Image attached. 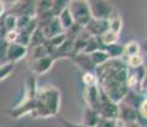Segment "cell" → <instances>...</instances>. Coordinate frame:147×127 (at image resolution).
Segmentation results:
<instances>
[{
	"instance_id": "19",
	"label": "cell",
	"mask_w": 147,
	"mask_h": 127,
	"mask_svg": "<svg viewBox=\"0 0 147 127\" xmlns=\"http://www.w3.org/2000/svg\"><path fill=\"white\" fill-rule=\"evenodd\" d=\"M58 21H59V23H60L61 25V28H63V31L65 32L67 29H69L70 27H72L73 24V19H72V15H70V13H69V10H68V7L65 8V9L63 10L60 14H59L58 17Z\"/></svg>"
},
{
	"instance_id": "2",
	"label": "cell",
	"mask_w": 147,
	"mask_h": 127,
	"mask_svg": "<svg viewBox=\"0 0 147 127\" xmlns=\"http://www.w3.org/2000/svg\"><path fill=\"white\" fill-rule=\"evenodd\" d=\"M59 107H60V92L55 86L47 85L36 92L30 114L33 118L54 117L58 116Z\"/></svg>"
},
{
	"instance_id": "12",
	"label": "cell",
	"mask_w": 147,
	"mask_h": 127,
	"mask_svg": "<svg viewBox=\"0 0 147 127\" xmlns=\"http://www.w3.org/2000/svg\"><path fill=\"white\" fill-rule=\"evenodd\" d=\"M72 60L74 61V63L77 64L84 72H94L95 69H96L94 65H92V63H91V59H90V56L86 55V53H83V52L77 53V55H76L72 59Z\"/></svg>"
},
{
	"instance_id": "30",
	"label": "cell",
	"mask_w": 147,
	"mask_h": 127,
	"mask_svg": "<svg viewBox=\"0 0 147 127\" xmlns=\"http://www.w3.org/2000/svg\"><path fill=\"white\" fill-rule=\"evenodd\" d=\"M114 122L115 121H110V120H105V118H100L97 122L96 127H114Z\"/></svg>"
},
{
	"instance_id": "29",
	"label": "cell",
	"mask_w": 147,
	"mask_h": 127,
	"mask_svg": "<svg viewBox=\"0 0 147 127\" xmlns=\"http://www.w3.org/2000/svg\"><path fill=\"white\" fill-rule=\"evenodd\" d=\"M58 122L63 127H84L83 125H81V123H73V122H70V121L65 120V118H60V117H58Z\"/></svg>"
},
{
	"instance_id": "26",
	"label": "cell",
	"mask_w": 147,
	"mask_h": 127,
	"mask_svg": "<svg viewBox=\"0 0 147 127\" xmlns=\"http://www.w3.org/2000/svg\"><path fill=\"white\" fill-rule=\"evenodd\" d=\"M16 69V64L13 63H3L0 64V81L7 79Z\"/></svg>"
},
{
	"instance_id": "23",
	"label": "cell",
	"mask_w": 147,
	"mask_h": 127,
	"mask_svg": "<svg viewBox=\"0 0 147 127\" xmlns=\"http://www.w3.org/2000/svg\"><path fill=\"white\" fill-rule=\"evenodd\" d=\"M28 53H31V60H37V59H42L50 56L49 51L46 47L42 45V46H37L33 47V49H28Z\"/></svg>"
},
{
	"instance_id": "9",
	"label": "cell",
	"mask_w": 147,
	"mask_h": 127,
	"mask_svg": "<svg viewBox=\"0 0 147 127\" xmlns=\"http://www.w3.org/2000/svg\"><path fill=\"white\" fill-rule=\"evenodd\" d=\"M30 70L35 75H42L47 72L54 65V60L51 56H46V57L37 59V60H31Z\"/></svg>"
},
{
	"instance_id": "27",
	"label": "cell",
	"mask_w": 147,
	"mask_h": 127,
	"mask_svg": "<svg viewBox=\"0 0 147 127\" xmlns=\"http://www.w3.org/2000/svg\"><path fill=\"white\" fill-rule=\"evenodd\" d=\"M83 84L84 86H90V85H97V79H96L95 72H83Z\"/></svg>"
},
{
	"instance_id": "18",
	"label": "cell",
	"mask_w": 147,
	"mask_h": 127,
	"mask_svg": "<svg viewBox=\"0 0 147 127\" xmlns=\"http://www.w3.org/2000/svg\"><path fill=\"white\" fill-rule=\"evenodd\" d=\"M104 51L110 59H123V45H120L119 42L104 47Z\"/></svg>"
},
{
	"instance_id": "16",
	"label": "cell",
	"mask_w": 147,
	"mask_h": 127,
	"mask_svg": "<svg viewBox=\"0 0 147 127\" xmlns=\"http://www.w3.org/2000/svg\"><path fill=\"white\" fill-rule=\"evenodd\" d=\"M88 56H90V59H91V63L95 67L101 66V65H104L106 61L110 60V57L107 56V53L104 50H97V51H95V52L90 53Z\"/></svg>"
},
{
	"instance_id": "11",
	"label": "cell",
	"mask_w": 147,
	"mask_h": 127,
	"mask_svg": "<svg viewBox=\"0 0 147 127\" xmlns=\"http://www.w3.org/2000/svg\"><path fill=\"white\" fill-rule=\"evenodd\" d=\"M40 29L42 31V33H44L45 39H50L53 37H56V36L61 35V33H64L63 28H61V25H60V23H59V21H58L56 17H54V18L45 25L44 28H40Z\"/></svg>"
},
{
	"instance_id": "31",
	"label": "cell",
	"mask_w": 147,
	"mask_h": 127,
	"mask_svg": "<svg viewBox=\"0 0 147 127\" xmlns=\"http://www.w3.org/2000/svg\"><path fill=\"white\" fill-rule=\"evenodd\" d=\"M5 13H7V5H5V1H1V0H0V19L5 15Z\"/></svg>"
},
{
	"instance_id": "1",
	"label": "cell",
	"mask_w": 147,
	"mask_h": 127,
	"mask_svg": "<svg viewBox=\"0 0 147 127\" xmlns=\"http://www.w3.org/2000/svg\"><path fill=\"white\" fill-rule=\"evenodd\" d=\"M94 72L98 89L110 100L119 104L129 90L127 88L128 67L123 59H110L104 65L96 67Z\"/></svg>"
},
{
	"instance_id": "21",
	"label": "cell",
	"mask_w": 147,
	"mask_h": 127,
	"mask_svg": "<svg viewBox=\"0 0 147 127\" xmlns=\"http://www.w3.org/2000/svg\"><path fill=\"white\" fill-rule=\"evenodd\" d=\"M45 42V37H44V33L40 28H36L35 32L32 33L30 38V43H28V49H33V47H37V46H42Z\"/></svg>"
},
{
	"instance_id": "24",
	"label": "cell",
	"mask_w": 147,
	"mask_h": 127,
	"mask_svg": "<svg viewBox=\"0 0 147 127\" xmlns=\"http://www.w3.org/2000/svg\"><path fill=\"white\" fill-rule=\"evenodd\" d=\"M1 22H3V25H4L7 32L17 29V17L13 15V14H10V13L5 14L1 18Z\"/></svg>"
},
{
	"instance_id": "13",
	"label": "cell",
	"mask_w": 147,
	"mask_h": 127,
	"mask_svg": "<svg viewBox=\"0 0 147 127\" xmlns=\"http://www.w3.org/2000/svg\"><path fill=\"white\" fill-rule=\"evenodd\" d=\"M106 22H107V29L119 36L121 29H123V18H121L120 14L117 10H114V13L110 15V18Z\"/></svg>"
},
{
	"instance_id": "4",
	"label": "cell",
	"mask_w": 147,
	"mask_h": 127,
	"mask_svg": "<svg viewBox=\"0 0 147 127\" xmlns=\"http://www.w3.org/2000/svg\"><path fill=\"white\" fill-rule=\"evenodd\" d=\"M88 5L91 18L98 19V21H107L115 10L111 3L106 0H92V1H88Z\"/></svg>"
},
{
	"instance_id": "5",
	"label": "cell",
	"mask_w": 147,
	"mask_h": 127,
	"mask_svg": "<svg viewBox=\"0 0 147 127\" xmlns=\"http://www.w3.org/2000/svg\"><path fill=\"white\" fill-rule=\"evenodd\" d=\"M100 93H101V102L97 111L100 118H105V120H110V121L118 120V117H119V106H118V103L110 100L101 90Z\"/></svg>"
},
{
	"instance_id": "10",
	"label": "cell",
	"mask_w": 147,
	"mask_h": 127,
	"mask_svg": "<svg viewBox=\"0 0 147 127\" xmlns=\"http://www.w3.org/2000/svg\"><path fill=\"white\" fill-rule=\"evenodd\" d=\"M84 31H86L91 37H100L104 32L107 31V22L91 18V21H90L86 27H84Z\"/></svg>"
},
{
	"instance_id": "20",
	"label": "cell",
	"mask_w": 147,
	"mask_h": 127,
	"mask_svg": "<svg viewBox=\"0 0 147 127\" xmlns=\"http://www.w3.org/2000/svg\"><path fill=\"white\" fill-rule=\"evenodd\" d=\"M97 50H104V47L101 46L98 38L97 37H90L87 39L86 45H84V49L82 52L86 53V55H90V53L95 52V51H97Z\"/></svg>"
},
{
	"instance_id": "17",
	"label": "cell",
	"mask_w": 147,
	"mask_h": 127,
	"mask_svg": "<svg viewBox=\"0 0 147 127\" xmlns=\"http://www.w3.org/2000/svg\"><path fill=\"white\" fill-rule=\"evenodd\" d=\"M98 41H100L101 46L102 47H106V46H110V45H114L117 42H119V36L113 33L111 31L107 29L106 32H104L100 37H97Z\"/></svg>"
},
{
	"instance_id": "28",
	"label": "cell",
	"mask_w": 147,
	"mask_h": 127,
	"mask_svg": "<svg viewBox=\"0 0 147 127\" xmlns=\"http://www.w3.org/2000/svg\"><path fill=\"white\" fill-rule=\"evenodd\" d=\"M8 42L4 38H0V64L7 63V51H8Z\"/></svg>"
},
{
	"instance_id": "15",
	"label": "cell",
	"mask_w": 147,
	"mask_h": 127,
	"mask_svg": "<svg viewBox=\"0 0 147 127\" xmlns=\"http://www.w3.org/2000/svg\"><path fill=\"white\" fill-rule=\"evenodd\" d=\"M141 52V45L136 39H131L125 45H123V56L125 57H131L134 55H140Z\"/></svg>"
},
{
	"instance_id": "8",
	"label": "cell",
	"mask_w": 147,
	"mask_h": 127,
	"mask_svg": "<svg viewBox=\"0 0 147 127\" xmlns=\"http://www.w3.org/2000/svg\"><path fill=\"white\" fill-rule=\"evenodd\" d=\"M84 102H86V107L94 109L96 112L98 111L101 102V93L97 85L84 86Z\"/></svg>"
},
{
	"instance_id": "7",
	"label": "cell",
	"mask_w": 147,
	"mask_h": 127,
	"mask_svg": "<svg viewBox=\"0 0 147 127\" xmlns=\"http://www.w3.org/2000/svg\"><path fill=\"white\" fill-rule=\"evenodd\" d=\"M28 56V47L22 46V45L13 42V43L8 45L7 51V63L17 64L18 61L23 60Z\"/></svg>"
},
{
	"instance_id": "25",
	"label": "cell",
	"mask_w": 147,
	"mask_h": 127,
	"mask_svg": "<svg viewBox=\"0 0 147 127\" xmlns=\"http://www.w3.org/2000/svg\"><path fill=\"white\" fill-rule=\"evenodd\" d=\"M67 7H68V1H67V0H53L50 12H51L53 17H58Z\"/></svg>"
},
{
	"instance_id": "3",
	"label": "cell",
	"mask_w": 147,
	"mask_h": 127,
	"mask_svg": "<svg viewBox=\"0 0 147 127\" xmlns=\"http://www.w3.org/2000/svg\"><path fill=\"white\" fill-rule=\"evenodd\" d=\"M68 10L72 15L73 23L81 28H84L91 21V12L87 0H72L68 1Z\"/></svg>"
},
{
	"instance_id": "14",
	"label": "cell",
	"mask_w": 147,
	"mask_h": 127,
	"mask_svg": "<svg viewBox=\"0 0 147 127\" xmlns=\"http://www.w3.org/2000/svg\"><path fill=\"white\" fill-rule=\"evenodd\" d=\"M98 120H100V116H98L97 112L88 108V107H84L81 125H83L84 127H96Z\"/></svg>"
},
{
	"instance_id": "22",
	"label": "cell",
	"mask_w": 147,
	"mask_h": 127,
	"mask_svg": "<svg viewBox=\"0 0 147 127\" xmlns=\"http://www.w3.org/2000/svg\"><path fill=\"white\" fill-rule=\"evenodd\" d=\"M143 63H145V60H143L141 53L131 56V57H125V60H124V64L128 69H138V67L143 66Z\"/></svg>"
},
{
	"instance_id": "6",
	"label": "cell",
	"mask_w": 147,
	"mask_h": 127,
	"mask_svg": "<svg viewBox=\"0 0 147 127\" xmlns=\"http://www.w3.org/2000/svg\"><path fill=\"white\" fill-rule=\"evenodd\" d=\"M10 14L18 17H27V18H35L36 15V1L23 0V1H14L9 10Z\"/></svg>"
}]
</instances>
